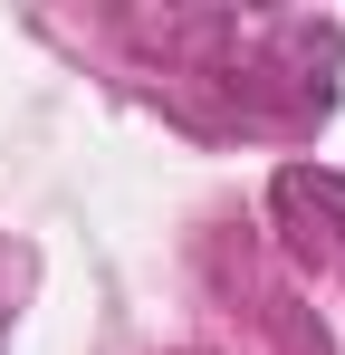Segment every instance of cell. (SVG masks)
Listing matches in <instances>:
<instances>
[]
</instances>
